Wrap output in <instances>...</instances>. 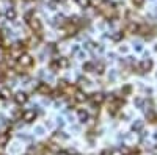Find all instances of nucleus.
I'll return each mask as SVG.
<instances>
[{
	"mask_svg": "<svg viewBox=\"0 0 157 155\" xmlns=\"http://www.w3.org/2000/svg\"><path fill=\"white\" fill-rule=\"evenodd\" d=\"M99 11H101L107 19H115V17H116V8H115V5L110 3V2H105V0H101Z\"/></svg>",
	"mask_w": 157,
	"mask_h": 155,
	"instance_id": "obj_1",
	"label": "nucleus"
},
{
	"mask_svg": "<svg viewBox=\"0 0 157 155\" xmlns=\"http://www.w3.org/2000/svg\"><path fill=\"white\" fill-rule=\"evenodd\" d=\"M68 64H69V61H68L66 58H58V60H55V61L50 63V69L54 71V72H57V71H60V69L68 68Z\"/></svg>",
	"mask_w": 157,
	"mask_h": 155,
	"instance_id": "obj_2",
	"label": "nucleus"
},
{
	"mask_svg": "<svg viewBox=\"0 0 157 155\" xmlns=\"http://www.w3.org/2000/svg\"><path fill=\"white\" fill-rule=\"evenodd\" d=\"M24 50H25V46L22 42H17V44H14L10 49V57L11 58H19L24 54Z\"/></svg>",
	"mask_w": 157,
	"mask_h": 155,
	"instance_id": "obj_3",
	"label": "nucleus"
},
{
	"mask_svg": "<svg viewBox=\"0 0 157 155\" xmlns=\"http://www.w3.org/2000/svg\"><path fill=\"white\" fill-rule=\"evenodd\" d=\"M17 63H19V66H22V68H30L32 64H33V58L29 54H22L17 58Z\"/></svg>",
	"mask_w": 157,
	"mask_h": 155,
	"instance_id": "obj_4",
	"label": "nucleus"
},
{
	"mask_svg": "<svg viewBox=\"0 0 157 155\" xmlns=\"http://www.w3.org/2000/svg\"><path fill=\"white\" fill-rule=\"evenodd\" d=\"M29 24H30V28H32L35 33H41L43 25H41V20H39V19L33 17V19H30V20H29Z\"/></svg>",
	"mask_w": 157,
	"mask_h": 155,
	"instance_id": "obj_5",
	"label": "nucleus"
},
{
	"mask_svg": "<svg viewBox=\"0 0 157 155\" xmlns=\"http://www.w3.org/2000/svg\"><path fill=\"white\" fill-rule=\"evenodd\" d=\"M35 119H36V111H35V110H27V111L22 113V121H25V122H33Z\"/></svg>",
	"mask_w": 157,
	"mask_h": 155,
	"instance_id": "obj_6",
	"label": "nucleus"
},
{
	"mask_svg": "<svg viewBox=\"0 0 157 155\" xmlns=\"http://www.w3.org/2000/svg\"><path fill=\"white\" fill-rule=\"evenodd\" d=\"M29 100V97H27V94L25 93H22V91H19L17 94H14V102L17 103V105H24L25 102Z\"/></svg>",
	"mask_w": 157,
	"mask_h": 155,
	"instance_id": "obj_7",
	"label": "nucleus"
},
{
	"mask_svg": "<svg viewBox=\"0 0 157 155\" xmlns=\"http://www.w3.org/2000/svg\"><path fill=\"white\" fill-rule=\"evenodd\" d=\"M36 91H38L39 94H50V86H49L47 83H39V85L36 86Z\"/></svg>",
	"mask_w": 157,
	"mask_h": 155,
	"instance_id": "obj_8",
	"label": "nucleus"
},
{
	"mask_svg": "<svg viewBox=\"0 0 157 155\" xmlns=\"http://www.w3.org/2000/svg\"><path fill=\"white\" fill-rule=\"evenodd\" d=\"M152 68V61L151 60H143L141 63H140V72H146V71H149Z\"/></svg>",
	"mask_w": 157,
	"mask_h": 155,
	"instance_id": "obj_9",
	"label": "nucleus"
},
{
	"mask_svg": "<svg viewBox=\"0 0 157 155\" xmlns=\"http://www.w3.org/2000/svg\"><path fill=\"white\" fill-rule=\"evenodd\" d=\"M91 100H93V103H102L104 100H105V96H104L102 93H94L93 96H91Z\"/></svg>",
	"mask_w": 157,
	"mask_h": 155,
	"instance_id": "obj_10",
	"label": "nucleus"
},
{
	"mask_svg": "<svg viewBox=\"0 0 157 155\" xmlns=\"http://www.w3.org/2000/svg\"><path fill=\"white\" fill-rule=\"evenodd\" d=\"M5 16H6V19H8V20H14V19H16V16H17V13H16V9H14V8H8V9H6V13H5Z\"/></svg>",
	"mask_w": 157,
	"mask_h": 155,
	"instance_id": "obj_11",
	"label": "nucleus"
},
{
	"mask_svg": "<svg viewBox=\"0 0 157 155\" xmlns=\"http://www.w3.org/2000/svg\"><path fill=\"white\" fill-rule=\"evenodd\" d=\"M126 31H127V33H137V31H138V25H137L135 22H129V24L126 25Z\"/></svg>",
	"mask_w": 157,
	"mask_h": 155,
	"instance_id": "obj_12",
	"label": "nucleus"
},
{
	"mask_svg": "<svg viewBox=\"0 0 157 155\" xmlns=\"http://www.w3.org/2000/svg\"><path fill=\"white\" fill-rule=\"evenodd\" d=\"M74 99H75L77 102H85V100L88 99V96H86L85 93H82V91H75V94H74Z\"/></svg>",
	"mask_w": 157,
	"mask_h": 155,
	"instance_id": "obj_13",
	"label": "nucleus"
},
{
	"mask_svg": "<svg viewBox=\"0 0 157 155\" xmlns=\"http://www.w3.org/2000/svg\"><path fill=\"white\" fill-rule=\"evenodd\" d=\"M77 116H78V121H80V122H86L88 121V113L85 110H78Z\"/></svg>",
	"mask_w": 157,
	"mask_h": 155,
	"instance_id": "obj_14",
	"label": "nucleus"
},
{
	"mask_svg": "<svg viewBox=\"0 0 157 155\" xmlns=\"http://www.w3.org/2000/svg\"><path fill=\"white\" fill-rule=\"evenodd\" d=\"M10 97H11L10 88H2L0 89V99H10Z\"/></svg>",
	"mask_w": 157,
	"mask_h": 155,
	"instance_id": "obj_15",
	"label": "nucleus"
},
{
	"mask_svg": "<svg viewBox=\"0 0 157 155\" xmlns=\"http://www.w3.org/2000/svg\"><path fill=\"white\" fill-rule=\"evenodd\" d=\"M141 127H143V121H137V122L132 125V130H134V132H138V130H141Z\"/></svg>",
	"mask_w": 157,
	"mask_h": 155,
	"instance_id": "obj_16",
	"label": "nucleus"
},
{
	"mask_svg": "<svg viewBox=\"0 0 157 155\" xmlns=\"http://www.w3.org/2000/svg\"><path fill=\"white\" fill-rule=\"evenodd\" d=\"M93 69H94V64H93V63H85V64H83V71L91 72Z\"/></svg>",
	"mask_w": 157,
	"mask_h": 155,
	"instance_id": "obj_17",
	"label": "nucleus"
},
{
	"mask_svg": "<svg viewBox=\"0 0 157 155\" xmlns=\"http://www.w3.org/2000/svg\"><path fill=\"white\" fill-rule=\"evenodd\" d=\"M77 3L85 9V8H88V6H90V0H77Z\"/></svg>",
	"mask_w": 157,
	"mask_h": 155,
	"instance_id": "obj_18",
	"label": "nucleus"
},
{
	"mask_svg": "<svg viewBox=\"0 0 157 155\" xmlns=\"http://www.w3.org/2000/svg\"><path fill=\"white\" fill-rule=\"evenodd\" d=\"M94 69H96V72H98V74H102V72H104V64H102V63H99L98 66H94Z\"/></svg>",
	"mask_w": 157,
	"mask_h": 155,
	"instance_id": "obj_19",
	"label": "nucleus"
},
{
	"mask_svg": "<svg viewBox=\"0 0 157 155\" xmlns=\"http://www.w3.org/2000/svg\"><path fill=\"white\" fill-rule=\"evenodd\" d=\"M130 152H132V150H130L129 147H126V146L121 147V153H123V155H130Z\"/></svg>",
	"mask_w": 157,
	"mask_h": 155,
	"instance_id": "obj_20",
	"label": "nucleus"
},
{
	"mask_svg": "<svg viewBox=\"0 0 157 155\" xmlns=\"http://www.w3.org/2000/svg\"><path fill=\"white\" fill-rule=\"evenodd\" d=\"M134 2V5L137 6V8H140V6H143V3H145V0H132Z\"/></svg>",
	"mask_w": 157,
	"mask_h": 155,
	"instance_id": "obj_21",
	"label": "nucleus"
},
{
	"mask_svg": "<svg viewBox=\"0 0 157 155\" xmlns=\"http://www.w3.org/2000/svg\"><path fill=\"white\" fill-rule=\"evenodd\" d=\"M130 89H132V88H130L129 85L124 86V88H123V94H129V93H130Z\"/></svg>",
	"mask_w": 157,
	"mask_h": 155,
	"instance_id": "obj_22",
	"label": "nucleus"
},
{
	"mask_svg": "<svg viewBox=\"0 0 157 155\" xmlns=\"http://www.w3.org/2000/svg\"><path fill=\"white\" fill-rule=\"evenodd\" d=\"M121 38H123V33H118V35H113V39H115V41H120Z\"/></svg>",
	"mask_w": 157,
	"mask_h": 155,
	"instance_id": "obj_23",
	"label": "nucleus"
},
{
	"mask_svg": "<svg viewBox=\"0 0 157 155\" xmlns=\"http://www.w3.org/2000/svg\"><path fill=\"white\" fill-rule=\"evenodd\" d=\"M78 83H82V85H90V82L86 79H78Z\"/></svg>",
	"mask_w": 157,
	"mask_h": 155,
	"instance_id": "obj_24",
	"label": "nucleus"
},
{
	"mask_svg": "<svg viewBox=\"0 0 157 155\" xmlns=\"http://www.w3.org/2000/svg\"><path fill=\"white\" fill-rule=\"evenodd\" d=\"M135 103H137L138 107H141V99H137V100H135Z\"/></svg>",
	"mask_w": 157,
	"mask_h": 155,
	"instance_id": "obj_25",
	"label": "nucleus"
},
{
	"mask_svg": "<svg viewBox=\"0 0 157 155\" xmlns=\"http://www.w3.org/2000/svg\"><path fill=\"white\" fill-rule=\"evenodd\" d=\"M0 46H2V33H0Z\"/></svg>",
	"mask_w": 157,
	"mask_h": 155,
	"instance_id": "obj_26",
	"label": "nucleus"
},
{
	"mask_svg": "<svg viewBox=\"0 0 157 155\" xmlns=\"http://www.w3.org/2000/svg\"><path fill=\"white\" fill-rule=\"evenodd\" d=\"M74 155H80V153H74Z\"/></svg>",
	"mask_w": 157,
	"mask_h": 155,
	"instance_id": "obj_27",
	"label": "nucleus"
},
{
	"mask_svg": "<svg viewBox=\"0 0 157 155\" xmlns=\"http://www.w3.org/2000/svg\"><path fill=\"white\" fill-rule=\"evenodd\" d=\"M155 155H157V152H155Z\"/></svg>",
	"mask_w": 157,
	"mask_h": 155,
	"instance_id": "obj_28",
	"label": "nucleus"
}]
</instances>
